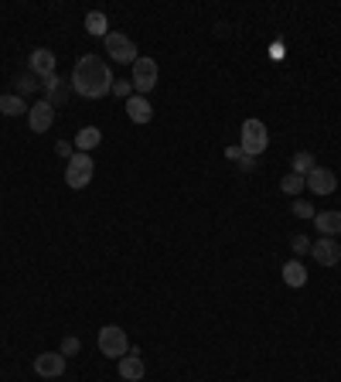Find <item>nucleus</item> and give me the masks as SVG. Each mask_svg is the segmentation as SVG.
I'll return each instance as SVG.
<instances>
[{
  "instance_id": "nucleus-9",
  "label": "nucleus",
  "mask_w": 341,
  "mask_h": 382,
  "mask_svg": "<svg viewBox=\"0 0 341 382\" xmlns=\"http://www.w3.org/2000/svg\"><path fill=\"white\" fill-rule=\"evenodd\" d=\"M28 123H31V130H34V133L52 130V123H55V106H52L48 99H38V102L28 109Z\"/></svg>"
},
{
  "instance_id": "nucleus-5",
  "label": "nucleus",
  "mask_w": 341,
  "mask_h": 382,
  "mask_svg": "<svg viewBox=\"0 0 341 382\" xmlns=\"http://www.w3.org/2000/svg\"><path fill=\"white\" fill-rule=\"evenodd\" d=\"M157 76H161V69H157V62L154 58H137L133 62V89H137V95H147L154 86H157Z\"/></svg>"
},
{
  "instance_id": "nucleus-13",
  "label": "nucleus",
  "mask_w": 341,
  "mask_h": 382,
  "mask_svg": "<svg viewBox=\"0 0 341 382\" xmlns=\"http://www.w3.org/2000/svg\"><path fill=\"white\" fill-rule=\"evenodd\" d=\"M126 116L144 126V123L154 120V106L147 102V95H130V99H126Z\"/></svg>"
},
{
  "instance_id": "nucleus-23",
  "label": "nucleus",
  "mask_w": 341,
  "mask_h": 382,
  "mask_svg": "<svg viewBox=\"0 0 341 382\" xmlns=\"http://www.w3.org/2000/svg\"><path fill=\"white\" fill-rule=\"evenodd\" d=\"M290 249H294V256H307V253H311V239H307V236H294V239H290Z\"/></svg>"
},
{
  "instance_id": "nucleus-28",
  "label": "nucleus",
  "mask_w": 341,
  "mask_h": 382,
  "mask_svg": "<svg viewBox=\"0 0 341 382\" xmlns=\"http://www.w3.org/2000/svg\"><path fill=\"white\" fill-rule=\"evenodd\" d=\"M236 164H239V171H256V157H250V154H243Z\"/></svg>"
},
{
  "instance_id": "nucleus-20",
  "label": "nucleus",
  "mask_w": 341,
  "mask_h": 382,
  "mask_svg": "<svg viewBox=\"0 0 341 382\" xmlns=\"http://www.w3.org/2000/svg\"><path fill=\"white\" fill-rule=\"evenodd\" d=\"M314 168H318V164H314V154H307V150L294 154V161H290V171H294V175H300V178H307Z\"/></svg>"
},
{
  "instance_id": "nucleus-14",
  "label": "nucleus",
  "mask_w": 341,
  "mask_h": 382,
  "mask_svg": "<svg viewBox=\"0 0 341 382\" xmlns=\"http://www.w3.org/2000/svg\"><path fill=\"white\" fill-rule=\"evenodd\" d=\"M280 277H283V284H287V286L300 290V286L307 284V267H304L300 260H287V263H283V270H280Z\"/></svg>"
},
{
  "instance_id": "nucleus-6",
  "label": "nucleus",
  "mask_w": 341,
  "mask_h": 382,
  "mask_svg": "<svg viewBox=\"0 0 341 382\" xmlns=\"http://www.w3.org/2000/svg\"><path fill=\"white\" fill-rule=\"evenodd\" d=\"M102 41H106V52H109L120 65H133V62L140 58V55H137V45H133L126 34H120V31H109Z\"/></svg>"
},
{
  "instance_id": "nucleus-1",
  "label": "nucleus",
  "mask_w": 341,
  "mask_h": 382,
  "mask_svg": "<svg viewBox=\"0 0 341 382\" xmlns=\"http://www.w3.org/2000/svg\"><path fill=\"white\" fill-rule=\"evenodd\" d=\"M72 89L82 99H102L106 93H113V72L102 58L96 55H82L72 69Z\"/></svg>"
},
{
  "instance_id": "nucleus-29",
  "label": "nucleus",
  "mask_w": 341,
  "mask_h": 382,
  "mask_svg": "<svg viewBox=\"0 0 341 382\" xmlns=\"http://www.w3.org/2000/svg\"><path fill=\"white\" fill-rule=\"evenodd\" d=\"M226 157H229V161H239V157H243V147H239V144H229V147H226Z\"/></svg>"
},
{
  "instance_id": "nucleus-10",
  "label": "nucleus",
  "mask_w": 341,
  "mask_h": 382,
  "mask_svg": "<svg viewBox=\"0 0 341 382\" xmlns=\"http://www.w3.org/2000/svg\"><path fill=\"white\" fill-rule=\"evenodd\" d=\"M311 256H314V263H321V267H338V260H341V246L335 243V239L321 236L318 243H311Z\"/></svg>"
},
{
  "instance_id": "nucleus-27",
  "label": "nucleus",
  "mask_w": 341,
  "mask_h": 382,
  "mask_svg": "<svg viewBox=\"0 0 341 382\" xmlns=\"http://www.w3.org/2000/svg\"><path fill=\"white\" fill-rule=\"evenodd\" d=\"M113 93L120 95V99H130V95H133V82H120V79H116V82H113Z\"/></svg>"
},
{
  "instance_id": "nucleus-26",
  "label": "nucleus",
  "mask_w": 341,
  "mask_h": 382,
  "mask_svg": "<svg viewBox=\"0 0 341 382\" xmlns=\"http://www.w3.org/2000/svg\"><path fill=\"white\" fill-rule=\"evenodd\" d=\"M294 215H300V218H314L318 212H314L311 201H300V198H297V201H294Z\"/></svg>"
},
{
  "instance_id": "nucleus-21",
  "label": "nucleus",
  "mask_w": 341,
  "mask_h": 382,
  "mask_svg": "<svg viewBox=\"0 0 341 382\" xmlns=\"http://www.w3.org/2000/svg\"><path fill=\"white\" fill-rule=\"evenodd\" d=\"M34 79H38V76H31V72H21V76H14V89H17V95H21V99H24L28 93H34V89L41 86V82H34Z\"/></svg>"
},
{
  "instance_id": "nucleus-19",
  "label": "nucleus",
  "mask_w": 341,
  "mask_h": 382,
  "mask_svg": "<svg viewBox=\"0 0 341 382\" xmlns=\"http://www.w3.org/2000/svg\"><path fill=\"white\" fill-rule=\"evenodd\" d=\"M28 109H31V106H28L17 93H14V95H0V113H3V116H24Z\"/></svg>"
},
{
  "instance_id": "nucleus-25",
  "label": "nucleus",
  "mask_w": 341,
  "mask_h": 382,
  "mask_svg": "<svg viewBox=\"0 0 341 382\" xmlns=\"http://www.w3.org/2000/svg\"><path fill=\"white\" fill-rule=\"evenodd\" d=\"M55 154H58L62 161H72V157H76V144H69V140H58V144H55Z\"/></svg>"
},
{
  "instance_id": "nucleus-7",
  "label": "nucleus",
  "mask_w": 341,
  "mask_h": 382,
  "mask_svg": "<svg viewBox=\"0 0 341 382\" xmlns=\"http://www.w3.org/2000/svg\"><path fill=\"white\" fill-rule=\"evenodd\" d=\"M65 372V355L62 352H41L34 355V376L41 379H62Z\"/></svg>"
},
{
  "instance_id": "nucleus-4",
  "label": "nucleus",
  "mask_w": 341,
  "mask_h": 382,
  "mask_svg": "<svg viewBox=\"0 0 341 382\" xmlns=\"http://www.w3.org/2000/svg\"><path fill=\"white\" fill-rule=\"evenodd\" d=\"M92 175H96V164H92V157L89 154H76L69 164H65V185L69 188H85L89 181H92Z\"/></svg>"
},
{
  "instance_id": "nucleus-12",
  "label": "nucleus",
  "mask_w": 341,
  "mask_h": 382,
  "mask_svg": "<svg viewBox=\"0 0 341 382\" xmlns=\"http://www.w3.org/2000/svg\"><path fill=\"white\" fill-rule=\"evenodd\" d=\"M28 69H31V76H52L55 72V52L52 48H34L31 52V58H28Z\"/></svg>"
},
{
  "instance_id": "nucleus-16",
  "label": "nucleus",
  "mask_w": 341,
  "mask_h": 382,
  "mask_svg": "<svg viewBox=\"0 0 341 382\" xmlns=\"http://www.w3.org/2000/svg\"><path fill=\"white\" fill-rule=\"evenodd\" d=\"M314 225H318L321 236L335 239V236H341V212H321V215H314Z\"/></svg>"
},
{
  "instance_id": "nucleus-18",
  "label": "nucleus",
  "mask_w": 341,
  "mask_h": 382,
  "mask_svg": "<svg viewBox=\"0 0 341 382\" xmlns=\"http://www.w3.org/2000/svg\"><path fill=\"white\" fill-rule=\"evenodd\" d=\"M85 31L96 34V38H106V34H109V21H106V14H102V10H89V14H85Z\"/></svg>"
},
{
  "instance_id": "nucleus-17",
  "label": "nucleus",
  "mask_w": 341,
  "mask_h": 382,
  "mask_svg": "<svg viewBox=\"0 0 341 382\" xmlns=\"http://www.w3.org/2000/svg\"><path fill=\"white\" fill-rule=\"evenodd\" d=\"M102 144V130L99 126H82L79 133H76V150L79 154H89L92 147H99Z\"/></svg>"
},
{
  "instance_id": "nucleus-11",
  "label": "nucleus",
  "mask_w": 341,
  "mask_h": 382,
  "mask_svg": "<svg viewBox=\"0 0 341 382\" xmlns=\"http://www.w3.org/2000/svg\"><path fill=\"white\" fill-rule=\"evenodd\" d=\"M304 181H307V188L314 191V194H335V188H338V175L328 171V168H321V164H318Z\"/></svg>"
},
{
  "instance_id": "nucleus-3",
  "label": "nucleus",
  "mask_w": 341,
  "mask_h": 382,
  "mask_svg": "<svg viewBox=\"0 0 341 382\" xmlns=\"http://www.w3.org/2000/svg\"><path fill=\"white\" fill-rule=\"evenodd\" d=\"M99 352L106 355V359H123L126 352H130V338H126V331L120 328V324H106V328H99Z\"/></svg>"
},
{
  "instance_id": "nucleus-24",
  "label": "nucleus",
  "mask_w": 341,
  "mask_h": 382,
  "mask_svg": "<svg viewBox=\"0 0 341 382\" xmlns=\"http://www.w3.org/2000/svg\"><path fill=\"white\" fill-rule=\"evenodd\" d=\"M79 348H82V341H79L76 335L62 338V355H65V359H69V355H79Z\"/></svg>"
},
{
  "instance_id": "nucleus-15",
  "label": "nucleus",
  "mask_w": 341,
  "mask_h": 382,
  "mask_svg": "<svg viewBox=\"0 0 341 382\" xmlns=\"http://www.w3.org/2000/svg\"><path fill=\"white\" fill-rule=\"evenodd\" d=\"M41 89H45V99L52 102V106H62L65 99H69V89L62 86V79L52 72V76H45V82H41Z\"/></svg>"
},
{
  "instance_id": "nucleus-8",
  "label": "nucleus",
  "mask_w": 341,
  "mask_h": 382,
  "mask_svg": "<svg viewBox=\"0 0 341 382\" xmlns=\"http://www.w3.org/2000/svg\"><path fill=\"white\" fill-rule=\"evenodd\" d=\"M116 369H120V379L140 382V379H144V372H147V366H144V352L130 348V352H126V355L116 362Z\"/></svg>"
},
{
  "instance_id": "nucleus-2",
  "label": "nucleus",
  "mask_w": 341,
  "mask_h": 382,
  "mask_svg": "<svg viewBox=\"0 0 341 382\" xmlns=\"http://www.w3.org/2000/svg\"><path fill=\"white\" fill-rule=\"evenodd\" d=\"M239 147H243V154H250V157H259V154L270 147V133H266V123H263V120H246V123H243V130H239Z\"/></svg>"
},
{
  "instance_id": "nucleus-22",
  "label": "nucleus",
  "mask_w": 341,
  "mask_h": 382,
  "mask_svg": "<svg viewBox=\"0 0 341 382\" xmlns=\"http://www.w3.org/2000/svg\"><path fill=\"white\" fill-rule=\"evenodd\" d=\"M304 188H307V181H304L300 175H294V171H290V175L280 181V191H283V194H294V198H297V194H300Z\"/></svg>"
}]
</instances>
